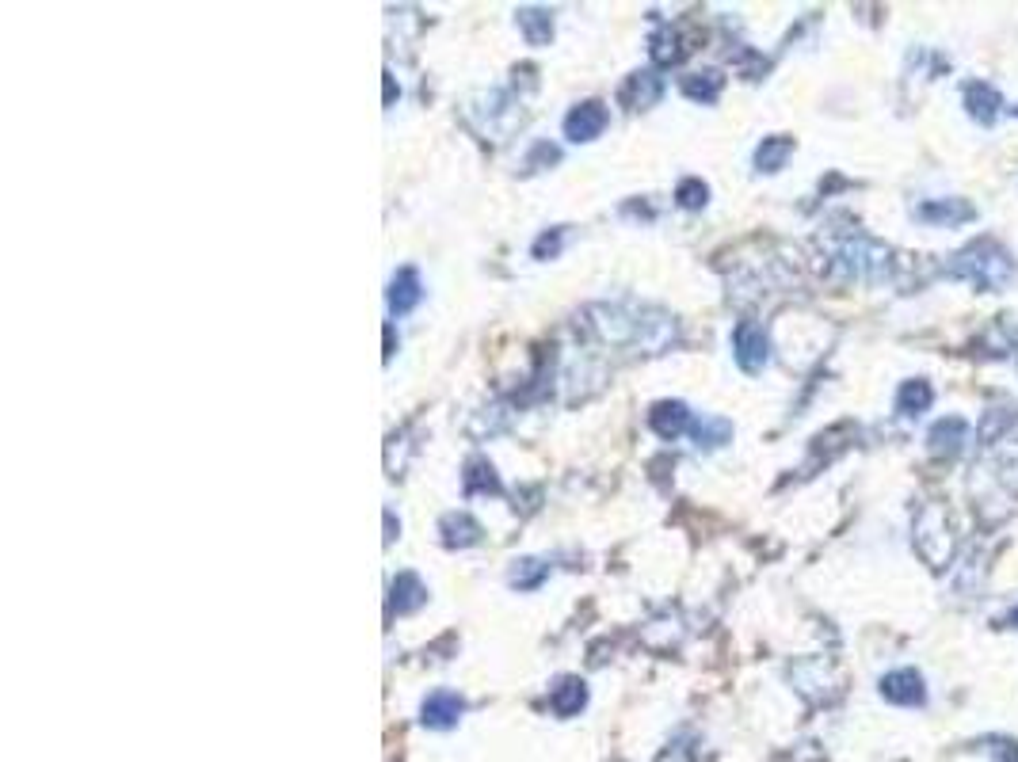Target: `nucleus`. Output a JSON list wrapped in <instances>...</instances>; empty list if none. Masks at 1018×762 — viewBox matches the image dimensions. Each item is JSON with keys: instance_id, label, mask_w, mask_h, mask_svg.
<instances>
[{"instance_id": "f257e3e1", "label": "nucleus", "mask_w": 1018, "mask_h": 762, "mask_svg": "<svg viewBox=\"0 0 1018 762\" xmlns=\"http://www.w3.org/2000/svg\"><path fill=\"white\" fill-rule=\"evenodd\" d=\"M946 275L973 282L980 290H1003L1007 282L1015 279V260L996 241H973L969 248H961L957 256H950Z\"/></svg>"}, {"instance_id": "f03ea898", "label": "nucleus", "mask_w": 1018, "mask_h": 762, "mask_svg": "<svg viewBox=\"0 0 1018 762\" xmlns=\"http://www.w3.org/2000/svg\"><path fill=\"white\" fill-rule=\"evenodd\" d=\"M835 260H839V267H843L847 275H855V279L881 282L889 275V267H893V252H889L885 244L870 241V237H851V241L835 252Z\"/></svg>"}, {"instance_id": "7ed1b4c3", "label": "nucleus", "mask_w": 1018, "mask_h": 762, "mask_svg": "<svg viewBox=\"0 0 1018 762\" xmlns=\"http://www.w3.org/2000/svg\"><path fill=\"white\" fill-rule=\"evenodd\" d=\"M916 545L919 553L927 557L931 568H946L950 557H954V534H950V519L942 507H927L919 511L916 519Z\"/></svg>"}, {"instance_id": "20e7f679", "label": "nucleus", "mask_w": 1018, "mask_h": 762, "mask_svg": "<svg viewBox=\"0 0 1018 762\" xmlns=\"http://www.w3.org/2000/svg\"><path fill=\"white\" fill-rule=\"evenodd\" d=\"M733 355H736V366H740L744 374H759V370L767 366V359H771V340H767L763 324H755V321L736 324Z\"/></svg>"}, {"instance_id": "39448f33", "label": "nucleus", "mask_w": 1018, "mask_h": 762, "mask_svg": "<svg viewBox=\"0 0 1018 762\" xmlns=\"http://www.w3.org/2000/svg\"><path fill=\"white\" fill-rule=\"evenodd\" d=\"M607 130V107L603 103H580L565 115V138L569 141H595Z\"/></svg>"}, {"instance_id": "423d86ee", "label": "nucleus", "mask_w": 1018, "mask_h": 762, "mask_svg": "<svg viewBox=\"0 0 1018 762\" xmlns=\"http://www.w3.org/2000/svg\"><path fill=\"white\" fill-rule=\"evenodd\" d=\"M881 698L893 705H923L927 702V686L919 679L916 671H889L885 679H881Z\"/></svg>"}, {"instance_id": "0eeeda50", "label": "nucleus", "mask_w": 1018, "mask_h": 762, "mask_svg": "<svg viewBox=\"0 0 1018 762\" xmlns=\"http://www.w3.org/2000/svg\"><path fill=\"white\" fill-rule=\"evenodd\" d=\"M462 709H466V702L454 690H435L420 705V717H424L428 728H454L458 717H462Z\"/></svg>"}, {"instance_id": "6e6552de", "label": "nucleus", "mask_w": 1018, "mask_h": 762, "mask_svg": "<svg viewBox=\"0 0 1018 762\" xmlns=\"http://www.w3.org/2000/svg\"><path fill=\"white\" fill-rule=\"evenodd\" d=\"M649 427L660 435V439H679L687 427H694L691 408H687L683 401H660L649 412Z\"/></svg>"}, {"instance_id": "1a4fd4ad", "label": "nucleus", "mask_w": 1018, "mask_h": 762, "mask_svg": "<svg viewBox=\"0 0 1018 762\" xmlns=\"http://www.w3.org/2000/svg\"><path fill=\"white\" fill-rule=\"evenodd\" d=\"M916 218L931 221V225H961V221L977 218V210L965 199H935V202H919Z\"/></svg>"}, {"instance_id": "9d476101", "label": "nucleus", "mask_w": 1018, "mask_h": 762, "mask_svg": "<svg viewBox=\"0 0 1018 762\" xmlns=\"http://www.w3.org/2000/svg\"><path fill=\"white\" fill-rule=\"evenodd\" d=\"M420 275L412 271V267H401L397 275H393V282H389V309H393V317H405V313H412L416 305H420Z\"/></svg>"}, {"instance_id": "9b49d317", "label": "nucleus", "mask_w": 1018, "mask_h": 762, "mask_svg": "<svg viewBox=\"0 0 1018 762\" xmlns=\"http://www.w3.org/2000/svg\"><path fill=\"white\" fill-rule=\"evenodd\" d=\"M999 107H1003V100H999V92L992 84H984V81L965 84V111H969L980 126H992V122L999 119Z\"/></svg>"}, {"instance_id": "f8f14e48", "label": "nucleus", "mask_w": 1018, "mask_h": 762, "mask_svg": "<svg viewBox=\"0 0 1018 762\" xmlns=\"http://www.w3.org/2000/svg\"><path fill=\"white\" fill-rule=\"evenodd\" d=\"M428 602V587L420 583V576H412V572H401L393 587H389V610L393 614H412V610H420Z\"/></svg>"}, {"instance_id": "ddd939ff", "label": "nucleus", "mask_w": 1018, "mask_h": 762, "mask_svg": "<svg viewBox=\"0 0 1018 762\" xmlns=\"http://www.w3.org/2000/svg\"><path fill=\"white\" fill-rule=\"evenodd\" d=\"M965 439H969V427H965V420H957V416H946V420H938L935 427H931V435H927V442H931V450L935 454H961L965 450Z\"/></svg>"}, {"instance_id": "4468645a", "label": "nucleus", "mask_w": 1018, "mask_h": 762, "mask_svg": "<svg viewBox=\"0 0 1018 762\" xmlns=\"http://www.w3.org/2000/svg\"><path fill=\"white\" fill-rule=\"evenodd\" d=\"M588 705V686L580 679H561L550 690V709L557 717H576Z\"/></svg>"}, {"instance_id": "2eb2a0df", "label": "nucleus", "mask_w": 1018, "mask_h": 762, "mask_svg": "<svg viewBox=\"0 0 1018 762\" xmlns=\"http://www.w3.org/2000/svg\"><path fill=\"white\" fill-rule=\"evenodd\" d=\"M515 16H519V31L530 46H546L553 39V16L546 8H519Z\"/></svg>"}, {"instance_id": "dca6fc26", "label": "nucleus", "mask_w": 1018, "mask_h": 762, "mask_svg": "<svg viewBox=\"0 0 1018 762\" xmlns=\"http://www.w3.org/2000/svg\"><path fill=\"white\" fill-rule=\"evenodd\" d=\"M935 401V393H931V385L927 381H904L900 389H896V412L900 416H919V412H927Z\"/></svg>"}, {"instance_id": "f3484780", "label": "nucleus", "mask_w": 1018, "mask_h": 762, "mask_svg": "<svg viewBox=\"0 0 1018 762\" xmlns=\"http://www.w3.org/2000/svg\"><path fill=\"white\" fill-rule=\"evenodd\" d=\"M439 530H443V545H450V549H466V545L481 538V526L469 515H447V519L439 522Z\"/></svg>"}, {"instance_id": "a211bd4d", "label": "nucleus", "mask_w": 1018, "mask_h": 762, "mask_svg": "<svg viewBox=\"0 0 1018 762\" xmlns=\"http://www.w3.org/2000/svg\"><path fill=\"white\" fill-rule=\"evenodd\" d=\"M660 92H664V81H660V77H652V73H633L622 96H626L633 107H652V103L660 100Z\"/></svg>"}, {"instance_id": "6ab92c4d", "label": "nucleus", "mask_w": 1018, "mask_h": 762, "mask_svg": "<svg viewBox=\"0 0 1018 762\" xmlns=\"http://www.w3.org/2000/svg\"><path fill=\"white\" fill-rule=\"evenodd\" d=\"M790 153H794V141L790 138H767L755 149V168H759V172H778Z\"/></svg>"}, {"instance_id": "aec40b11", "label": "nucleus", "mask_w": 1018, "mask_h": 762, "mask_svg": "<svg viewBox=\"0 0 1018 762\" xmlns=\"http://www.w3.org/2000/svg\"><path fill=\"white\" fill-rule=\"evenodd\" d=\"M691 431H694V439H698V446H706V450L725 446V442L733 439V423L729 420H698Z\"/></svg>"}, {"instance_id": "412c9836", "label": "nucleus", "mask_w": 1018, "mask_h": 762, "mask_svg": "<svg viewBox=\"0 0 1018 762\" xmlns=\"http://www.w3.org/2000/svg\"><path fill=\"white\" fill-rule=\"evenodd\" d=\"M683 92L691 96V100H702V103H713L717 100V92H721V73H694V77H683Z\"/></svg>"}, {"instance_id": "4be33fe9", "label": "nucleus", "mask_w": 1018, "mask_h": 762, "mask_svg": "<svg viewBox=\"0 0 1018 762\" xmlns=\"http://www.w3.org/2000/svg\"><path fill=\"white\" fill-rule=\"evenodd\" d=\"M546 572H550V568H546L542 561H519L515 568H511V583H515V587H523V591H530V587H538V583L546 580Z\"/></svg>"}, {"instance_id": "5701e85b", "label": "nucleus", "mask_w": 1018, "mask_h": 762, "mask_svg": "<svg viewBox=\"0 0 1018 762\" xmlns=\"http://www.w3.org/2000/svg\"><path fill=\"white\" fill-rule=\"evenodd\" d=\"M477 488H489V492H500V481H496V473H492L489 462H469V473H466V492H477Z\"/></svg>"}, {"instance_id": "b1692460", "label": "nucleus", "mask_w": 1018, "mask_h": 762, "mask_svg": "<svg viewBox=\"0 0 1018 762\" xmlns=\"http://www.w3.org/2000/svg\"><path fill=\"white\" fill-rule=\"evenodd\" d=\"M675 199H679V206H687V210H698V206H706V199H710V187L702 180H683Z\"/></svg>"}, {"instance_id": "393cba45", "label": "nucleus", "mask_w": 1018, "mask_h": 762, "mask_svg": "<svg viewBox=\"0 0 1018 762\" xmlns=\"http://www.w3.org/2000/svg\"><path fill=\"white\" fill-rule=\"evenodd\" d=\"M1015 420V412H1003V408H992V412H984V420H980V442H996L999 431L1007 427V423Z\"/></svg>"}, {"instance_id": "a878e982", "label": "nucleus", "mask_w": 1018, "mask_h": 762, "mask_svg": "<svg viewBox=\"0 0 1018 762\" xmlns=\"http://www.w3.org/2000/svg\"><path fill=\"white\" fill-rule=\"evenodd\" d=\"M1007 625H1011V629H1018V606L1011 610V614H1007Z\"/></svg>"}]
</instances>
